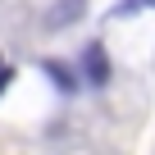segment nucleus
Segmentation results:
<instances>
[{"mask_svg":"<svg viewBox=\"0 0 155 155\" xmlns=\"http://www.w3.org/2000/svg\"><path fill=\"white\" fill-rule=\"evenodd\" d=\"M82 78L91 87H105L110 82V55H105L101 41H87V50H82Z\"/></svg>","mask_w":155,"mask_h":155,"instance_id":"obj_1","label":"nucleus"},{"mask_svg":"<svg viewBox=\"0 0 155 155\" xmlns=\"http://www.w3.org/2000/svg\"><path fill=\"white\" fill-rule=\"evenodd\" d=\"M82 14H87V0H55V5L46 9V28H50V32H59V28H73Z\"/></svg>","mask_w":155,"mask_h":155,"instance_id":"obj_2","label":"nucleus"},{"mask_svg":"<svg viewBox=\"0 0 155 155\" xmlns=\"http://www.w3.org/2000/svg\"><path fill=\"white\" fill-rule=\"evenodd\" d=\"M41 68H46V78H50V82H55L64 96H73L78 87H82V78H78V73H73L64 59H41Z\"/></svg>","mask_w":155,"mask_h":155,"instance_id":"obj_3","label":"nucleus"},{"mask_svg":"<svg viewBox=\"0 0 155 155\" xmlns=\"http://www.w3.org/2000/svg\"><path fill=\"white\" fill-rule=\"evenodd\" d=\"M141 5H150V0H123V5H114V9H110V18H132Z\"/></svg>","mask_w":155,"mask_h":155,"instance_id":"obj_4","label":"nucleus"},{"mask_svg":"<svg viewBox=\"0 0 155 155\" xmlns=\"http://www.w3.org/2000/svg\"><path fill=\"white\" fill-rule=\"evenodd\" d=\"M14 82V68H5V64H0V96H5V87Z\"/></svg>","mask_w":155,"mask_h":155,"instance_id":"obj_5","label":"nucleus"}]
</instances>
